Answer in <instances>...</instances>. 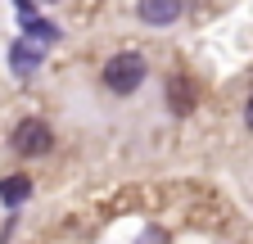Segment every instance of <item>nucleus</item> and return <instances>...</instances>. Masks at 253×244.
I'll return each instance as SVG.
<instances>
[{
    "instance_id": "1",
    "label": "nucleus",
    "mask_w": 253,
    "mask_h": 244,
    "mask_svg": "<svg viewBox=\"0 0 253 244\" xmlns=\"http://www.w3.org/2000/svg\"><path fill=\"white\" fill-rule=\"evenodd\" d=\"M145 54H136V50H122V54H113L109 64H104V86L113 90V95H136L140 90V81H145Z\"/></svg>"
},
{
    "instance_id": "2",
    "label": "nucleus",
    "mask_w": 253,
    "mask_h": 244,
    "mask_svg": "<svg viewBox=\"0 0 253 244\" xmlns=\"http://www.w3.org/2000/svg\"><path fill=\"white\" fill-rule=\"evenodd\" d=\"M50 145H54V131L45 127L41 118H23L18 127H14V149L23 159H41V154H50Z\"/></svg>"
},
{
    "instance_id": "3",
    "label": "nucleus",
    "mask_w": 253,
    "mask_h": 244,
    "mask_svg": "<svg viewBox=\"0 0 253 244\" xmlns=\"http://www.w3.org/2000/svg\"><path fill=\"white\" fill-rule=\"evenodd\" d=\"M41 59H45V45L32 41V37H23V41L9 45V68H14V77H32V73L41 68Z\"/></svg>"
},
{
    "instance_id": "4",
    "label": "nucleus",
    "mask_w": 253,
    "mask_h": 244,
    "mask_svg": "<svg viewBox=\"0 0 253 244\" xmlns=\"http://www.w3.org/2000/svg\"><path fill=\"white\" fill-rule=\"evenodd\" d=\"M136 18L145 27H172L181 18V0H136Z\"/></svg>"
},
{
    "instance_id": "5",
    "label": "nucleus",
    "mask_w": 253,
    "mask_h": 244,
    "mask_svg": "<svg viewBox=\"0 0 253 244\" xmlns=\"http://www.w3.org/2000/svg\"><path fill=\"white\" fill-rule=\"evenodd\" d=\"M27 195H32V181L27 176H5V181H0V203H5V208H18Z\"/></svg>"
},
{
    "instance_id": "6",
    "label": "nucleus",
    "mask_w": 253,
    "mask_h": 244,
    "mask_svg": "<svg viewBox=\"0 0 253 244\" xmlns=\"http://www.w3.org/2000/svg\"><path fill=\"white\" fill-rule=\"evenodd\" d=\"M168 109H172V113H190V109H195L190 81H181V77H172V81H168Z\"/></svg>"
},
{
    "instance_id": "7",
    "label": "nucleus",
    "mask_w": 253,
    "mask_h": 244,
    "mask_svg": "<svg viewBox=\"0 0 253 244\" xmlns=\"http://www.w3.org/2000/svg\"><path fill=\"white\" fill-rule=\"evenodd\" d=\"M136 244H172V240H168V231H145V235H136Z\"/></svg>"
},
{
    "instance_id": "8",
    "label": "nucleus",
    "mask_w": 253,
    "mask_h": 244,
    "mask_svg": "<svg viewBox=\"0 0 253 244\" xmlns=\"http://www.w3.org/2000/svg\"><path fill=\"white\" fill-rule=\"evenodd\" d=\"M244 127L253 131V95H249V104H244Z\"/></svg>"
},
{
    "instance_id": "9",
    "label": "nucleus",
    "mask_w": 253,
    "mask_h": 244,
    "mask_svg": "<svg viewBox=\"0 0 253 244\" xmlns=\"http://www.w3.org/2000/svg\"><path fill=\"white\" fill-rule=\"evenodd\" d=\"M45 5H54V0H45Z\"/></svg>"
}]
</instances>
